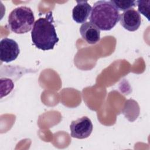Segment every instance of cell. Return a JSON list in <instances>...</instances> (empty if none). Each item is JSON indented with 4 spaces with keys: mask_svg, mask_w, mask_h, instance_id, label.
<instances>
[{
    "mask_svg": "<svg viewBox=\"0 0 150 150\" xmlns=\"http://www.w3.org/2000/svg\"><path fill=\"white\" fill-rule=\"evenodd\" d=\"M111 4L119 11H126L135 7L137 4L135 1H110Z\"/></svg>",
    "mask_w": 150,
    "mask_h": 150,
    "instance_id": "9",
    "label": "cell"
},
{
    "mask_svg": "<svg viewBox=\"0 0 150 150\" xmlns=\"http://www.w3.org/2000/svg\"><path fill=\"white\" fill-rule=\"evenodd\" d=\"M149 1H137L138 11L149 21Z\"/></svg>",
    "mask_w": 150,
    "mask_h": 150,
    "instance_id": "10",
    "label": "cell"
},
{
    "mask_svg": "<svg viewBox=\"0 0 150 150\" xmlns=\"http://www.w3.org/2000/svg\"><path fill=\"white\" fill-rule=\"evenodd\" d=\"M120 20L121 26L131 32L137 30L141 23L140 14L132 8L124 11L120 16Z\"/></svg>",
    "mask_w": 150,
    "mask_h": 150,
    "instance_id": "6",
    "label": "cell"
},
{
    "mask_svg": "<svg viewBox=\"0 0 150 150\" xmlns=\"http://www.w3.org/2000/svg\"><path fill=\"white\" fill-rule=\"evenodd\" d=\"M20 53L17 42L13 39L5 38L0 42V60L2 62L9 63L15 60Z\"/></svg>",
    "mask_w": 150,
    "mask_h": 150,
    "instance_id": "5",
    "label": "cell"
},
{
    "mask_svg": "<svg viewBox=\"0 0 150 150\" xmlns=\"http://www.w3.org/2000/svg\"><path fill=\"white\" fill-rule=\"evenodd\" d=\"M119 11L110 1H98L91 9L90 21L101 30L112 29L120 21Z\"/></svg>",
    "mask_w": 150,
    "mask_h": 150,
    "instance_id": "2",
    "label": "cell"
},
{
    "mask_svg": "<svg viewBox=\"0 0 150 150\" xmlns=\"http://www.w3.org/2000/svg\"><path fill=\"white\" fill-rule=\"evenodd\" d=\"M35 16L32 9L21 6L13 9L8 16V27L16 34H23L29 32L33 26Z\"/></svg>",
    "mask_w": 150,
    "mask_h": 150,
    "instance_id": "3",
    "label": "cell"
},
{
    "mask_svg": "<svg viewBox=\"0 0 150 150\" xmlns=\"http://www.w3.org/2000/svg\"><path fill=\"white\" fill-rule=\"evenodd\" d=\"M80 33L82 38L88 44H96L100 40V30L90 22L81 25Z\"/></svg>",
    "mask_w": 150,
    "mask_h": 150,
    "instance_id": "7",
    "label": "cell"
},
{
    "mask_svg": "<svg viewBox=\"0 0 150 150\" xmlns=\"http://www.w3.org/2000/svg\"><path fill=\"white\" fill-rule=\"evenodd\" d=\"M53 22L52 12H49L45 18H39L34 23L31 38L37 48L42 50H51L59 42Z\"/></svg>",
    "mask_w": 150,
    "mask_h": 150,
    "instance_id": "1",
    "label": "cell"
},
{
    "mask_svg": "<svg viewBox=\"0 0 150 150\" xmlns=\"http://www.w3.org/2000/svg\"><path fill=\"white\" fill-rule=\"evenodd\" d=\"M93 128L91 120L86 116L73 121L70 125L71 136L77 139L88 137L93 131Z\"/></svg>",
    "mask_w": 150,
    "mask_h": 150,
    "instance_id": "4",
    "label": "cell"
},
{
    "mask_svg": "<svg viewBox=\"0 0 150 150\" xmlns=\"http://www.w3.org/2000/svg\"><path fill=\"white\" fill-rule=\"evenodd\" d=\"M77 5L72 11V18L78 23H84L87 20L91 11V6L87 1H76Z\"/></svg>",
    "mask_w": 150,
    "mask_h": 150,
    "instance_id": "8",
    "label": "cell"
}]
</instances>
